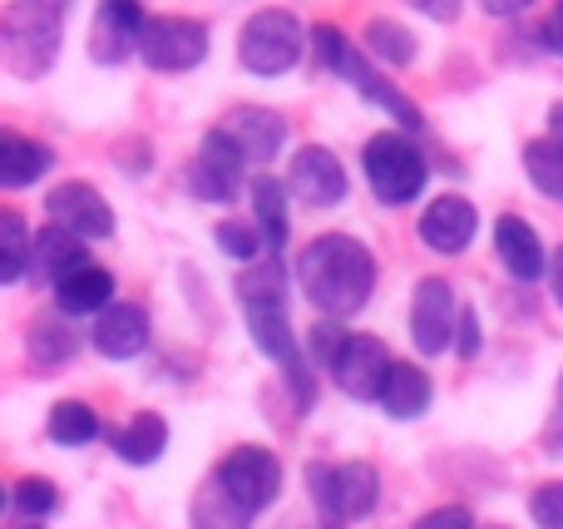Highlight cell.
<instances>
[{"mask_svg": "<svg viewBox=\"0 0 563 529\" xmlns=\"http://www.w3.org/2000/svg\"><path fill=\"white\" fill-rule=\"evenodd\" d=\"M317 529H346V525H341V520H321Z\"/></svg>", "mask_w": 563, "mask_h": 529, "instance_id": "45", "label": "cell"}, {"mask_svg": "<svg viewBox=\"0 0 563 529\" xmlns=\"http://www.w3.org/2000/svg\"><path fill=\"white\" fill-rule=\"evenodd\" d=\"M25 352H30V362L35 366H65L69 356L79 352V332L65 322V312L59 317H35L30 322V332H25Z\"/></svg>", "mask_w": 563, "mask_h": 529, "instance_id": "27", "label": "cell"}, {"mask_svg": "<svg viewBox=\"0 0 563 529\" xmlns=\"http://www.w3.org/2000/svg\"><path fill=\"white\" fill-rule=\"evenodd\" d=\"M361 49H366L371 59H380V65L406 69L410 59H416V35H410L406 25H396V20L376 15V20H366V30H361Z\"/></svg>", "mask_w": 563, "mask_h": 529, "instance_id": "30", "label": "cell"}, {"mask_svg": "<svg viewBox=\"0 0 563 529\" xmlns=\"http://www.w3.org/2000/svg\"><path fill=\"white\" fill-rule=\"evenodd\" d=\"M549 139H559V144H563V99L549 109Z\"/></svg>", "mask_w": 563, "mask_h": 529, "instance_id": "44", "label": "cell"}, {"mask_svg": "<svg viewBox=\"0 0 563 529\" xmlns=\"http://www.w3.org/2000/svg\"><path fill=\"white\" fill-rule=\"evenodd\" d=\"M247 164H253V158L243 154V144L218 124L213 134L203 139V148H198L194 168H188V188L198 194V203H233L247 178Z\"/></svg>", "mask_w": 563, "mask_h": 529, "instance_id": "10", "label": "cell"}, {"mask_svg": "<svg viewBox=\"0 0 563 529\" xmlns=\"http://www.w3.org/2000/svg\"><path fill=\"white\" fill-rule=\"evenodd\" d=\"M495 253H499V263H505V273L515 277V283H539V277L549 273L544 243H539L534 223L519 218V213H499L495 218Z\"/></svg>", "mask_w": 563, "mask_h": 529, "instance_id": "18", "label": "cell"}, {"mask_svg": "<svg viewBox=\"0 0 563 529\" xmlns=\"http://www.w3.org/2000/svg\"><path fill=\"white\" fill-rule=\"evenodd\" d=\"M243 317H247V332H253L257 352H263L267 362L282 366V376H287V392H291V401H297V411H311V401H317V366H311V356L297 346L287 302H247Z\"/></svg>", "mask_w": 563, "mask_h": 529, "instance_id": "4", "label": "cell"}, {"mask_svg": "<svg viewBox=\"0 0 563 529\" xmlns=\"http://www.w3.org/2000/svg\"><path fill=\"white\" fill-rule=\"evenodd\" d=\"M525 174L544 198L563 203V144L559 139H529L525 144Z\"/></svg>", "mask_w": 563, "mask_h": 529, "instance_id": "32", "label": "cell"}, {"mask_svg": "<svg viewBox=\"0 0 563 529\" xmlns=\"http://www.w3.org/2000/svg\"><path fill=\"white\" fill-rule=\"evenodd\" d=\"M559 411H563V376H559Z\"/></svg>", "mask_w": 563, "mask_h": 529, "instance_id": "46", "label": "cell"}, {"mask_svg": "<svg viewBox=\"0 0 563 529\" xmlns=\"http://www.w3.org/2000/svg\"><path fill=\"white\" fill-rule=\"evenodd\" d=\"M346 327L336 322V317H321L317 327H311V337H307V356H311V366H327L331 372V362H336V352L346 346Z\"/></svg>", "mask_w": 563, "mask_h": 529, "instance_id": "35", "label": "cell"}, {"mask_svg": "<svg viewBox=\"0 0 563 529\" xmlns=\"http://www.w3.org/2000/svg\"><path fill=\"white\" fill-rule=\"evenodd\" d=\"M307 495H311V505H317V520L356 525V520H371V510H376L380 475L371 461H351V465L311 461L307 465Z\"/></svg>", "mask_w": 563, "mask_h": 529, "instance_id": "5", "label": "cell"}, {"mask_svg": "<svg viewBox=\"0 0 563 529\" xmlns=\"http://www.w3.org/2000/svg\"><path fill=\"white\" fill-rule=\"evenodd\" d=\"M109 302H114V277L99 263H85L65 283H55V307L65 317H99Z\"/></svg>", "mask_w": 563, "mask_h": 529, "instance_id": "23", "label": "cell"}, {"mask_svg": "<svg viewBox=\"0 0 563 529\" xmlns=\"http://www.w3.org/2000/svg\"><path fill=\"white\" fill-rule=\"evenodd\" d=\"M351 55L346 35H341L336 25H317L311 30V59H317V69H331V75H341V59Z\"/></svg>", "mask_w": 563, "mask_h": 529, "instance_id": "36", "label": "cell"}, {"mask_svg": "<svg viewBox=\"0 0 563 529\" xmlns=\"http://www.w3.org/2000/svg\"><path fill=\"white\" fill-rule=\"evenodd\" d=\"M341 79H346V85L356 89V95L366 99V104L386 109V114L400 124V134H420V129H426V114H420V109L410 104V99L400 95L396 85H386V75H380V69L371 65V55H366V49H356V45H351V55L341 59Z\"/></svg>", "mask_w": 563, "mask_h": 529, "instance_id": "16", "label": "cell"}, {"mask_svg": "<svg viewBox=\"0 0 563 529\" xmlns=\"http://www.w3.org/2000/svg\"><path fill=\"white\" fill-rule=\"evenodd\" d=\"M213 481L223 485V491L233 495L243 510L263 515L267 505L282 495V461L267 451V445H233V451L218 461Z\"/></svg>", "mask_w": 563, "mask_h": 529, "instance_id": "7", "label": "cell"}, {"mask_svg": "<svg viewBox=\"0 0 563 529\" xmlns=\"http://www.w3.org/2000/svg\"><path fill=\"white\" fill-rule=\"evenodd\" d=\"M213 238H218V253L233 257L238 267H247V263H257V257H267V238H263V228H257V223H238V218H223V223L213 228Z\"/></svg>", "mask_w": 563, "mask_h": 529, "instance_id": "33", "label": "cell"}, {"mask_svg": "<svg viewBox=\"0 0 563 529\" xmlns=\"http://www.w3.org/2000/svg\"><path fill=\"white\" fill-rule=\"evenodd\" d=\"M99 411L89 401H55L49 406V421H45V436L55 445H65V451H79V445L99 441Z\"/></svg>", "mask_w": 563, "mask_h": 529, "instance_id": "28", "label": "cell"}, {"mask_svg": "<svg viewBox=\"0 0 563 529\" xmlns=\"http://www.w3.org/2000/svg\"><path fill=\"white\" fill-rule=\"evenodd\" d=\"M544 45L554 49V55H563V0L554 5V15L544 20Z\"/></svg>", "mask_w": 563, "mask_h": 529, "instance_id": "42", "label": "cell"}, {"mask_svg": "<svg viewBox=\"0 0 563 529\" xmlns=\"http://www.w3.org/2000/svg\"><path fill=\"white\" fill-rule=\"evenodd\" d=\"M59 5L55 0H10L0 15V65L15 79H40L59 59Z\"/></svg>", "mask_w": 563, "mask_h": 529, "instance_id": "2", "label": "cell"}, {"mask_svg": "<svg viewBox=\"0 0 563 529\" xmlns=\"http://www.w3.org/2000/svg\"><path fill=\"white\" fill-rule=\"evenodd\" d=\"M430 401H435V386H430V376L420 372L416 362H396L386 376V392H380V411L390 416V421H420V416L430 411Z\"/></svg>", "mask_w": 563, "mask_h": 529, "instance_id": "20", "label": "cell"}, {"mask_svg": "<svg viewBox=\"0 0 563 529\" xmlns=\"http://www.w3.org/2000/svg\"><path fill=\"white\" fill-rule=\"evenodd\" d=\"M30 267H35V233L25 228V218L15 208H5L0 213V283L15 287Z\"/></svg>", "mask_w": 563, "mask_h": 529, "instance_id": "29", "label": "cell"}, {"mask_svg": "<svg viewBox=\"0 0 563 529\" xmlns=\"http://www.w3.org/2000/svg\"><path fill=\"white\" fill-rule=\"evenodd\" d=\"M253 520L257 515L243 510L213 475H208V485L194 495V505H188V529H253Z\"/></svg>", "mask_w": 563, "mask_h": 529, "instance_id": "26", "label": "cell"}, {"mask_svg": "<svg viewBox=\"0 0 563 529\" xmlns=\"http://www.w3.org/2000/svg\"><path fill=\"white\" fill-rule=\"evenodd\" d=\"M45 213H49V223L79 233L85 243H99V238L114 233V208H109L104 194H99L95 184H85V178H69V184L49 188Z\"/></svg>", "mask_w": 563, "mask_h": 529, "instance_id": "13", "label": "cell"}, {"mask_svg": "<svg viewBox=\"0 0 563 529\" xmlns=\"http://www.w3.org/2000/svg\"><path fill=\"white\" fill-rule=\"evenodd\" d=\"M549 293H554V302L563 307V247H554V257H549Z\"/></svg>", "mask_w": 563, "mask_h": 529, "instance_id": "43", "label": "cell"}, {"mask_svg": "<svg viewBox=\"0 0 563 529\" xmlns=\"http://www.w3.org/2000/svg\"><path fill=\"white\" fill-rule=\"evenodd\" d=\"M410 529H475V515L465 505H440V510H426Z\"/></svg>", "mask_w": 563, "mask_h": 529, "instance_id": "38", "label": "cell"}, {"mask_svg": "<svg viewBox=\"0 0 563 529\" xmlns=\"http://www.w3.org/2000/svg\"><path fill=\"white\" fill-rule=\"evenodd\" d=\"M460 312L465 307L455 302V287L445 277H420L416 293H410V342H416V352L420 356L450 352L460 332Z\"/></svg>", "mask_w": 563, "mask_h": 529, "instance_id": "9", "label": "cell"}, {"mask_svg": "<svg viewBox=\"0 0 563 529\" xmlns=\"http://www.w3.org/2000/svg\"><path fill=\"white\" fill-rule=\"evenodd\" d=\"M223 129L243 144V154L253 158V164H273L282 154V144H287V119L267 104H238L233 114L223 119Z\"/></svg>", "mask_w": 563, "mask_h": 529, "instance_id": "19", "label": "cell"}, {"mask_svg": "<svg viewBox=\"0 0 563 529\" xmlns=\"http://www.w3.org/2000/svg\"><path fill=\"white\" fill-rule=\"evenodd\" d=\"M109 445H114V455L124 465H154L168 451V421L158 411H139L109 436Z\"/></svg>", "mask_w": 563, "mask_h": 529, "instance_id": "22", "label": "cell"}, {"mask_svg": "<svg viewBox=\"0 0 563 529\" xmlns=\"http://www.w3.org/2000/svg\"><path fill=\"white\" fill-rule=\"evenodd\" d=\"M475 233H479V213H475V203L460 194H440L435 203H426L416 218V238L440 257H460L475 243Z\"/></svg>", "mask_w": 563, "mask_h": 529, "instance_id": "14", "label": "cell"}, {"mask_svg": "<svg viewBox=\"0 0 563 529\" xmlns=\"http://www.w3.org/2000/svg\"><path fill=\"white\" fill-rule=\"evenodd\" d=\"M406 5H416L426 20H435V25H450V20H460V5L465 0H406Z\"/></svg>", "mask_w": 563, "mask_h": 529, "instance_id": "40", "label": "cell"}, {"mask_svg": "<svg viewBox=\"0 0 563 529\" xmlns=\"http://www.w3.org/2000/svg\"><path fill=\"white\" fill-rule=\"evenodd\" d=\"M25 529H40V525H25Z\"/></svg>", "mask_w": 563, "mask_h": 529, "instance_id": "47", "label": "cell"}, {"mask_svg": "<svg viewBox=\"0 0 563 529\" xmlns=\"http://www.w3.org/2000/svg\"><path fill=\"white\" fill-rule=\"evenodd\" d=\"M95 352L104 362H134L148 346V312L139 302H109L104 312L95 317V332H89Z\"/></svg>", "mask_w": 563, "mask_h": 529, "instance_id": "17", "label": "cell"}, {"mask_svg": "<svg viewBox=\"0 0 563 529\" xmlns=\"http://www.w3.org/2000/svg\"><path fill=\"white\" fill-rule=\"evenodd\" d=\"M10 510L25 515V520H45V515H55L59 510L55 481H45V475H25V481H15V491H10Z\"/></svg>", "mask_w": 563, "mask_h": 529, "instance_id": "34", "label": "cell"}, {"mask_svg": "<svg viewBox=\"0 0 563 529\" xmlns=\"http://www.w3.org/2000/svg\"><path fill=\"white\" fill-rule=\"evenodd\" d=\"M307 49H311V35L301 30V20L291 10H257L238 30V59L257 79H277L287 69H297V59Z\"/></svg>", "mask_w": 563, "mask_h": 529, "instance_id": "6", "label": "cell"}, {"mask_svg": "<svg viewBox=\"0 0 563 529\" xmlns=\"http://www.w3.org/2000/svg\"><path fill=\"white\" fill-rule=\"evenodd\" d=\"M85 263H89V243L79 233H69V228H59V223L35 233V277H45L49 287L65 283V277L79 273Z\"/></svg>", "mask_w": 563, "mask_h": 529, "instance_id": "21", "label": "cell"}, {"mask_svg": "<svg viewBox=\"0 0 563 529\" xmlns=\"http://www.w3.org/2000/svg\"><path fill=\"white\" fill-rule=\"evenodd\" d=\"M144 25L148 15L139 0H99L95 20H89V59L95 65H124L129 55H139Z\"/></svg>", "mask_w": 563, "mask_h": 529, "instance_id": "12", "label": "cell"}, {"mask_svg": "<svg viewBox=\"0 0 563 529\" xmlns=\"http://www.w3.org/2000/svg\"><path fill=\"white\" fill-rule=\"evenodd\" d=\"M139 59L158 75H184V69H198L208 59V25L184 15H158L144 25V40H139Z\"/></svg>", "mask_w": 563, "mask_h": 529, "instance_id": "8", "label": "cell"}, {"mask_svg": "<svg viewBox=\"0 0 563 529\" xmlns=\"http://www.w3.org/2000/svg\"><path fill=\"white\" fill-rule=\"evenodd\" d=\"M55 168V148L20 134H0V188H30Z\"/></svg>", "mask_w": 563, "mask_h": 529, "instance_id": "24", "label": "cell"}, {"mask_svg": "<svg viewBox=\"0 0 563 529\" xmlns=\"http://www.w3.org/2000/svg\"><path fill=\"white\" fill-rule=\"evenodd\" d=\"M479 346H485V332H479V317H475V307H465V312H460V332H455V352L465 356V362H475Z\"/></svg>", "mask_w": 563, "mask_h": 529, "instance_id": "39", "label": "cell"}, {"mask_svg": "<svg viewBox=\"0 0 563 529\" xmlns=\"http://www.w3.org/2000/svg\"><path fill=\"white\" fill-rule=\"evenodd\" d=\"M291 198H301L307 208H336L346 198V164L331 154L327 144H301L291 154V174H287Z\"/></svg>", "mask_w": 563, "mask_h": 529, "instance_id": "15", "label": "cell"}, {"mask_svg": "<svg viewBox=\"0 0 563 529\" xmlns=\"http://www.w3.org/2000/svg\"><path fill=\"white\" fill-rule=\"evenodd\" d=\"M247 194H253V223L263 228L267 253H282V247H287V233H291V218H287V194L291 188L282 184V178H273V174H257L253 184H247Z\"/></svg>", "mask_w": 563, "mask_h": 529, "instance_id": "25", "label": "cell"}, {"mask_svg": "<svg viewBox=\"0 0 563 529\" xmlns=\"http://www.w3.org/2000/svg\"><path fill=\"white\" fill-rule=\"evenodd\" d=\"M529 5H534V0H479V10L495 20H515V15H525Z\"/></svg>", "mask_w": 563, "mask_h": 529, "instance_id": "41", "label": "cell"}, {"mask_svg": "<svg viewBox=\"0 0 563 529\" xmlns=\"http://www.w3.org/2000/svg\"><path fill=\"white\" fill-rule=\"evenodd\" d=\"M390 366L396 362H390V352H386L380 337L351 332L346 346L336 352V362H331V382H336L341 396H351V401H380Z\"/></svg>", "mask_w": 563, "mask_h": 529, "instance_id": "11", "label": "cell"}, {"mask_svg": "<svg viewBox=\"0 0 563 529\" xmlns=\"http://www.w3.org/2000/svg\"><path fill=\"white\" fill-rule=\"evenodd\" d=\"M361 174H366L371 194H376L386 208H406L426 194L430 164H426V154L410 144V134L386 129V134L366 139V148H361Z\"/></svg>", "mask_w": 563, "mask_h": 529, "instance_id": "3", "label": "cell"}, {"mask_svg": "<svg viewBox=\"0 0 563 529\" xmlns=\"http://www.w3.org/2000/svg\"><path fill=\"white\" fill-rule=\"evenodd\" d=\"M238 302H287V267L282 253H267L238 273Z\"/></svg>", "mask_w": 563, "mask_h": 529, "instance_id": "31", "label": "cell"}, {"mask_svg": "<svg viewBox=\"0 0 563 529\" xmlns=\"http://www.w3.org/2000/svg\"><path fill=\"white\" fill-rule=\"evenodd\" d=\"M529 520L539 529H563V481H544L529 495Z\"/></svg>", "mask_w": 563, "mask_h": 529, "instance_id": "37", "label": "cell"}, {"mask_svg": "<svg viewBox=\"0 0 563 529\" xmlns=\"http://www.w3.org/2000/svg\"><path fill=\"white\" fill-rule=\"evenodd\" d=\"M297 287L321 317H356L376 293V253L351 233H321L301 247Z\"/></svg>", "mask_w": 563, "mask_h": 529, "instance_id": "1", "label": "cell"}]
</instances>
